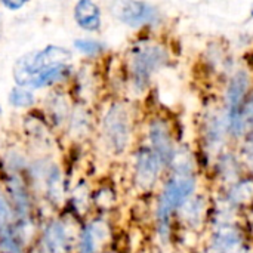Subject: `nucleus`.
<instances>
[{
	"label": "nucleus",
	"mask_w": 253,
	"mask_h": 253,
	"mask_svg": "<svg viewBox=\"0 0 253 253\" xmlns=\"http://www.w3.org/2000/svg\"><path fill=\"white\" fill-rule=\"evenodd\" d=\"M249 87V77L245 71L237 73L228 87H227V95H225V101H227V107H228V114L227 116H236L239 114V105L243 99V96L246 95Z\"/></svg>",
	"instance_id": "18"
},
{
	"label": "nucleus",
	"mask_w": 253,
	"mask_h": 253,
	"mask_svg": "<svg viewBox=\"0 0 253 253\" xmlns=\"http://www.w3.org/2000/svg\"><path fill=\"white\" fill-rule=\"evenodd\" d=\"M71 53L58 46L31 52L18 59L13 67V79L18 86L27 89H43L62 82L70 71L67 64Z\"/></svg>",
	"instance_id": "1"
},
{
	"label": "nucleus",
	"mask_w": 253,
	"mask_h": 253,
	"mask_svg": "<svg viewBox=\"0 0 253 253\" xmlns=\"http://www.w3.org/2000/svg\"><path fill=\"white\" fill-rule=\"evenodd\" d=\"M219 169H221V173L222 176L227 179V181H236L237 178V166H236V162L233 160L231 156H224L221 160H219Z\"/></svg>",
	"instance_id": "26"
},
{
	"label": "nucleus",
	"mask_w": 253,
	"mask_h": 253,
	"mask_svg": "<svg viewBox=\"0 0 253 253\" xmlns=\"http://www.w3.org/2000/svg\"><path fill=\"white\" fill-rule=\"evenodd\" d=\"M205 212V202L202 197H188L181 206H179V213L181 218L185 224L190 227H199L202 224V216Z\"/></svg>",
	"instance_id": "21"
},
{
	"label": "nucleus",
	"mask_w": 253,
	"mask_h": 253,
	"mask_svg": "<svg viewBox=\"0 0 253 253\" xmlns=\"http://www.w3.org/2000/svg\"><path fill=\"white\" fill-rule=\"evenodd\" d=\"M0 33H1V16H0Z\"/></svg>",
	"instance_id": "31"
},
{
	"label": "nucleus",
	"mask_w": 253,
	"mask_h": 253,
	"mask_svg": "<svg viewBox=\"0 0 253 253\" xmlns=\"http://www.w3.org/2000/svg\"><path fill=\"white\" fill-rule=\"evenodd\" d=\"M113 242V222L110 215L93 213L79 224L74 253H107Z\"/></svg>",
	"instance_id": "6"
},
{
	"label": "nucleus",
	"mask_w": 253,
	"mask_h": 253,
	"mask_svg": "<svg viewBox=\"0 0 253 253\" xmlns=\"http://www.w3.org/2000/svg\"><path fill=\"white\" fill-rule=\"evenodd\" d=\"M242 120H243L245 129H251L253 132V98L246 105V108L243 111V116H242Z\"/></svg>",
	"instance_id": "28"
},
{
	"label": "nucleus",
	"mask_w": 253,
	"mask_h": 253,
	"mask_svg": "<svg viewBox=\"0 0 253 253\" xmlns=\"http://www.w3.org/2000/svg\"><path fill=\"white\" fill-rule=\"evenodd\" d=\"M153 153L160 159V162L163 163V166H169L172 154L175 151L173 142H172V136H170V130L168 127V125L163 120H153L148 126V132H147V144Z\"/></svg>",
	"instance_id": "13"
},
{
	"label": "nucleus",
	"mask_w": 253,
	"mask_h": 253,
	"mask_svg": "<svg viewBox=\"0 0 253 253\" xmlns=\"http://www.w3.org/2000/svg\"><path fill=\"white\" fill-rule=\"evenodd\" d=\"M31 154L21 142L6 145L0 151V178L9 175H25Z\"/></svg>",
	"instance_id": "14"
},
{
	"label": "nucleus",
	"mask_w": 253,
	"mask_h": 253,
	"mask_svg": "<svg viewBox=\"0 0 253 253\" xmlns=\"http://www.w3.org/2000/svg\"><path fill=\"white\" fill-rule=\"evenodd\" d=\"M132 116L122 102H113L95 127L92 145L104 160H122L132 148Z\"/></svg>",
	"instance_id": "2"
},
{
	"label": "nucleus",
	"mask_w": 253,
	"mask_h": 253,
	"mask_svg": "<svg viewBox=\"0 0 253 253\" xmlns=\"http://www.w3.org/2000/svg\"><path fill=\"white\" fill-rule=\"evenodd\" d=\"M0 253H3V252H0Z\"/></svg>",
	"instance_id": "34"
},
{
	"label": "nucleus",
	"mask_w": 253,
	"mask_h": 253,
	"mask_svg": "<svg viewBox=\"0 0 253 253\" xmlns=\"http://www.w3.org/2000/svg\"><path fill=\"white\" fill-rule=\"evenodd\" d=\"M0 185L6 193L15 216L18 219L22 218H39V200L34 196L25 175H9L0 178Z\"/></svg>",
	"instance_id": "7"
},
{
	"label": "nucleus",
	"mask_w": 253,
	"mask_h": 253,
	"mask_svg": "<svg viewBox=\"0 0 253 253\" xmlns=\"http://www.w3.org/2000/svg\"><path fill=\"white\" fill-rule=\"evenodd\" d=\"M7 101L16 110H30L36 104V96L30 89L16 86L9 92Z\"/></svg>",
	"instance_id": "24"
},
{
	"label": "nucleus",
	"mask_w": 253,
	"mask_h": 253,
	"mask_svg": "<svg viewBox=\"0 0 253 253\" xmlns=\"http://www.w3.org/2000/svg\"><path fill=\"white\" fill-rule=\"evenodd\" d=\"M196 190V179L191 175H178L173 176L165 184L156 205L154 218H156V233L157 242L160 246H168L170 234V215L173 211L193 196Z\"/></svg>",
	"instance_id": "4"
},
{
	"label": "nucleus",
	"mask_w": 253,
	"mask_h": 253,
	"mask_svg": "<svg viewBox=\"0 0 253 253\" xmlns=\"http://www.w3.org/2000/svg\"><path fill=\"white\" fill-rule=\"evenodd\" d=\"M166 52L160 46H141L135 50L132 59V79L136 90H144L148 83L151 74L165 64Z\"/></svg>",
	"instance_id": "10"
},
{
	"label": "nucleus",
	"mask_w": 253,
	"mask_h": 253,
	"mask_svg": "<svg viewBox=\"0 0 253 253\" xmlns=\"http://www.w3.org/2000/svg\"><path fill=\"white\" fill-rule=\"evenodd\" d=\"M74 46L83 52V53H87V55H95V53H99L102 49H104V44L98 43V42H93V40H76Z\"/></svg>",
	"instance_id": "27"
},
{
	"label": "nucleus",
	"mask_w": 253,
	"mask_h": 253,
	"mask_svg": "<svg viewBox=\"0 0 253 253\" xmlns=\"http://www.w3.org/2000/svg\"><path fill=\"white\" fill-rule=\"evenodd\" d=\"M169 166L172 168L173 173H178V175H191V172L194 170V162H193L191 153L187 148H184V147L175 148Z\"/></svg>",
	"instance_id": "22"
},
{
	"label": "nucleus",
	"mask_w": 253,
	"mask_h": 253,
	"mask_svg": "<svg viewBox=\"0 0 253 253\" xmlns=\"http://www.w3.org/2000/svg\"><path fill=\"white\" fill-rule=\"evenodd\" d=\"M1 113H3V110H1V105H0V116H1Z\"/></svg>",
	"instance_id": "32"
},
{
	"label": "nucleus",
	"mask_w": 253,
	"mask_h": 253,
	"mask_svg": "<svg viewBox=\"0 0 253 253\" xmlns=\"http://www.w3.org/2000/svg\"><path fill=\"white\" fill-rule=\"evenodd\" d=\"M15 219L16 216L12 209V205L0 185V237L13 230Z\"/></svg>",
	"instance_id": "23"
},
{
	"label": "nucleus",
	"mask_w": 253,
	"mask_h": 253,
	"mask_svg": "<svg viewBox=\"0 0 253 253\" xmlns=\"http://www.w3.org/2000/svg\"><path fill=\"white\" fill-rule=\"evenodd\" d=\"M213 248L216 253H248L239 231L230 222H221L216 228L213 236Z\"/></svg>",
	"instance_id": "16"
},
{
	"label": "nucleus",
	"mask_w": 253,
	"mask_h": 253,
	"mask_svg": "<svg viewBox=\"0 0 253 253\" xmlns=\"http://www.w3.org/2000/svg\"><path fill=\"white\" fill-rule=\"evenodd\" d=\"M71 108H73V105L68 102V99L64 95L53 93L46 99V107L43 110V116L58 136L62 133V130L67 125Z\"/></svg>",
	"instance_id": "15"
},
{
	"label": "nucleus",
	"mask_w": 253,
	"mask_h": 253,
	"mask_svg": "<svg viewBox=\"0 0 253 253\" xmlns=\"http://www.w3.org/2000/svg\"><path fill=\"white\" fill-rule=\"evenodd\" d=\"M227 129H228V126H227V119L225 117L212 116L209 119V122L206 125V139H208L209 150L216 151V150L221 148V145L224 144Z\"/></svg>",
	"instance_id": "20"
},
{
	"label": "nucleus",
	"mask_w": 253,
	"mask_h": 253,
	"mask_svg": "<svg viewBox=\"0 0 253 253\" xmlns=\"http://www.w3.org/2000/svg\"><path fill=\"white\" fill-rule=\"evenodd\" d=\"M95 127L96 122L89 110H86L84 105H74L71 108L70 117L67 120V125L59 135V139L70 145H80L87 147L92 145L93 136H95Z\"/></svg>",
	"instance_id": "9"
},
{
	"label": "nucleus",
	"mask_w": 253,
	"mask_h": 253,
	"mask_svg": "<svg viewBox=\"0 0 253 253\" xmlns=\"http://www.w3.org/2000/svg\"><path fill=\"white\" fill-rule=\"evenodd\" d=\"M74 18L82 28L89 31H95L101 25L99 9L92 0H79L74 9Z\"/></svg>",
	"instance_id": "19"
},
{
	"label": "nucleus",
	"mask_w": 253,
	"mask_h": 253,
	"mask_svg": "<svg viewBox=\"0 0 253 253\" xmlns=\"http://www.w3.org/2000/svg\"><path fill=\"white\" fill-rule=\"evenodd\" d=\"M111 12L127 25L148 24L157 19V12L153 6L138 0H113Z\"/></svg>",
	"instance_id": "12"
},
{
	"label": "nucleus",
	"mask_w": 253,
	"mask_h": 253,
	"mask_svg": "<svg viewBox=\"0 0 253 253\" xmlns=\"http://www.w3.org/2000/svg\"><path fill=\"white\" fill-rule=\"evenodd\" d=\"M21 144L28 150V153L34 156H44V154H61L59 145L61 139L50 127L47 120L44 119L43 113L36 114L30 113L22 120V130H21Z\"/></svg>",
	"instance_id": "5"
},
{
	"label": "nucleus",
	"mask_w": 253,
	"mask_h": 253,
	"mask_svg": "<svg viewBox=\"0 0 253 253\" xmlns=\"http://www.w3.org/2000/svg\"><path fill=\"white\" fill-rule=\"evenodd\" d=\"M79 224L62 211L44 218L40 222L36 240L25 253H74Z\"/></svg>",
	"instance_id": "3"
},
{
	"label": "nucleus",
	"mask_w": 253,
	"mask_h": 253,
	"mask_svg": "<svg viewBox=\"0 0 253 253\" xmlns=\"http://www.w3.org/2000/svg\"><path fill=\"white\" fill-rule=\"evenodd\" d=\"M252 15H253V10H252Z\"/></svg>",
	"instance_id": "33"
},
{
	"label": "nucleus",
	"mask_w": 253,
	"mask_h": 253,
	"mask_svg": "<svg viewBox=\"0 0 253 253\" xmlns=\"http://www.w3.org/2000/svg\"><path fill=\"white\" fill-rule=\"evenodd\" d=\"M242 157H243V162L248 165V168L253 170V142H249L243 147Z\"/></svg>",
	"instance_id": "29"
},
{
	"label": "nucleus",
	"mask_w": 253,
	"mask_h": 253,
	"mask_svg": "<svg viewBox=\"0 0 253 253\" xmlns=\"http://www.w3.org/2000/svg\"><path fill=\"white\" fill-rule=\"evenodd\" d=\"M117 205V194L114 188L110 184H104L93 179V188H92V208L93 213L98 215H110L111 211Z\"/></svg>",
	"instance_id": "17"
},
{
	"label": "nucleus",
	"mask_w": 253,
	"mask_h": 253,
	"mask_svg": "<svg viewBox=\"0 0 253 253\" xmlns=\"http://www.w3.org/2000/svg\"><path fill=\"white\" fill-rule=\"evenodd\" d=\"M163 169V163L148 145H141L130 156L132 184L139 191L153 190L157 185Z\"/></svg>",
	"instance_id": "8"
},
{
	"label": "nucleus",
	"mask_w": 253,
	"mask_h": 253,
	"mask_svg": "<svg viewBox=\"0 0 253 253\" xmlns=\"http://www.w3.org/2000/svg\"><path fill=\"white\" fill-rule=\"evenodd\" d=\"M92 188H93V179H90L89 176L80 175L74 178V181L70 185L62 212L68 213L79 222L93 215Z\"/></svg>",
	"instance_id": "11"
},
{
	"label": "nucleus",
	"mask_w": 253,
	"mask_h": 253,
	"mask_svg": "<svg viewBox=\"0 0 253 253\" xmlns=\"http://www.w3.org/2000/svg\"><path fill=\"white\" fill-rule=\"evenodd\" d=\"M233 203H249L253 200V181H245L234 185L230 191Z\"/></svg>",
	"instance_id": "25"
},
{
	"label": "nucleus",
	"mask_w": 253,
	"mask_h": 253,
	"mask_svg": "<svg viewBox=\"0 0 253 253\" xmlns=\"http://www.w3.org/2000/svg\"><path fill=\"white\" fill-rule=\"evenodd\" d=\"M4 3V6H7L9 9H19L27 0H1Z\"/></svg>",
	"instance_id": "30"
}]
</instances>
